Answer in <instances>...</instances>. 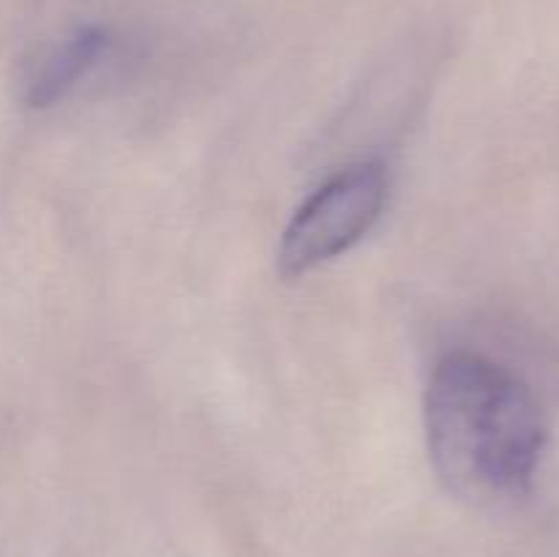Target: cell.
I'll use <instances>...</instances> for the list:
<instances>
[{
	"label": "cell",
	"instance_id": "6da1fadb",
	"mask_svg": "<svg viewBox=\"0 0 559 557\" xmlns=\"http://www.w3.org/2000/svg\"><path fill=\"white\" fill-rule=\"evenodd\" d=\"M426 435L437 473L456 491L486 497L522 495L546 440L530 388L473 353L437 364L426 393Z\"/></svg>",
	"mask_w": 559,
	"mask_h": 557
},
{
	"label": "cell",
	"instance_id": "7a4b0ae2",
	"mask_svg": "<svg viewBox=\"0 0 559 557\" xmlns=\"http://www.w3.org/2000/svg\"><path fill=\"white\" fill-rule=\"evenodd\" d=\"M388 178L380 164H358L317 189L300 205L278 246V273L298 278L358 244L380 218Z\"/></svg>",
	"mask_w": 559,
	"mask_h": 557
},
{
	"label": "cell",
	"instance_id": "3957f363",
	"mask_svg": "<svg viewBox=\"0 0 559 557\" xmlns=\"http://www.w3.org/2000/svg\"><path fill=\"white\" fill-rule=\"evenodd\" d=\"M109 47V33L104 27H82L71 33L60 47H55L33 74L27 85L31 107H52L66 96Z\"/></svg>",
	"mask_w": 559,
	"mask_h": 557
}]
</instances>
